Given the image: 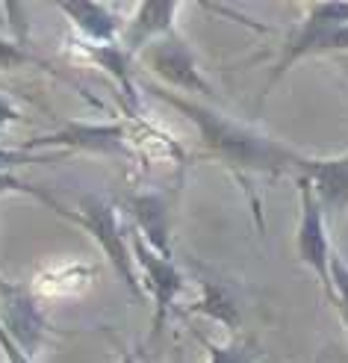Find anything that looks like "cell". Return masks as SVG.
<instances>
[{
  "instance_id": "cell-4",
  "label": "cell",
  "mask_w": 348,
  "mask_h": 363,
  "mask_svg": "<svg viewBox=\"0 0 348 363\" xmlns=\"http://www.w3.org/2000/svg\"><path fill=\"white\" fill-rule=\"evenodd\" d=\"M145 62H148V68L162 83L172 86V92L180 89V92H189V95H204V98L213 95V86L207 83L204 71H201L195 50L186 45V39L177 30L145 48Z\"/></svg>"
},
{
  "instance_id": "cell-2",
  "label": "cell",
  "mask_w": 348,
  "mask_h": 363,
  "mask_svg": "<svg viewBox=\"0 0 348 363\" xmlns=\"http://www.w3.org/2000/svg\"><path fill=\"white\" fill-rule=\"evenodd\" d=\"M337 50H348V4H307L304 21H301L298 33L284 45L278 62L269 71L263 92H269V89L304 57L337 53Z\"/></svg>"
},
{
  "instance_id": "cell-8",
  "label": "cell",
  "mask_w": 348,
  "mask_h": 363,
  "mask_svg": "<svg viewBox=\"0 0 348 363\" xmlns=\"http://www.w3.org/2000/svg\"><path fill=\"white\" fill-rule=\"evenodd\" d=\"M0 325L9 334V340L21 349L30 360L39 352L42 340L47 334V319L42 313L39 301L21 284H12L0 275Z\"/></svg>"
},
{
  "instance_id": "cell-17",
  "label": "cell",
  "mask_w": 348,
  "mask_h": 363,
  "mask_svg": "<svg viewBox=\"0 0 348 363\" xmlns=\"http://www.w3.org/2000/svg\"><path fill=\"white\" fill-rule=\"evenodd\" d=\"M6 192H21V195H30V198H35V201H42V204L53 207L57 213H60V207H62V204L53 201V198H50L47 192L33 189V186H27V184H24V180H18L12 172H4V169H0V195H6Z\"/></svg>"
},
{
  "instance_id": "cell-10",
  "label": "cell",
  "mask_w": 348,
  "mask_h": 363,
  "mask_svg": "<svg viewBox=\"0 0 348 363\" xmlns=\"http://www.w3.org/2000/svg\"><path fill=\"white\" fill-rule=\"evenodd\" d=\"M296 177H307L325 213L348 210V151L339 157L313 160L304 157Z\"/></svg>"
},
{
  "instance_id": "cell-13",
  "label": "cell",
  "mask_w": 348,
  "mask_h": 363,
  "mask_svg": "<svg viewBox=\"0 0 348 363\" xmlns=\"http://www.w3.org/2000/svg\"><path fill=\"white\" fill-rule=\"evenodd\" d=\"M83 53L86 57L101 65L103 71H109V77H113L121 89V98L127 104V110H136V104H139V95H136V83H133V74H130V57L121 50V45H86L83 42Z\"/></svg>"
},
{
  "instance_id": "cell-18",
  "label": "cell",
  "mask_w": 348,
  "mask_h": 363,
  "mask_svg": "<svg viewBox=\"0 0 348 363\" xmlns=\"http://www.w3.org/2000/svg\"><path fill=\"white\" fill-rule=\"evenodd\" d=\"M35 62V57L24 48V45H18V42H6V39H0V68H18V65H30Z\"/></svg>"
},
{
  "instance_id": "cell-19",
  "label": "cell",
  "mask_w": 348,
  "mask_h": 363,
  "mask_svg": "<svg viewBox=\"0 0 348 363\" xmlns=\"http://www.w3.org/2000/svg\"><path fill=\"white\" fill-rule=\"evenodd\" d=\"M0 349H4V354H6V360H9V363H30V357H27L21 349H18L12 340H9V334L4 331V325H0Z\"/></svg>"
},
{
  "instance_id": "cell-1",
  "label": "cell",
  "mask_w": 348,
  "mask_h": 363,
  "mask_svg": "<svg viewBox=\"0 0 348 363\" xmlns=\"http://www.w3.org/2000/svg\"><path fill=\"white\" fill-rule=\"evenodd\" d=\"M151 92L166 101L169 106H174L177 113L186 116L201 133V142L210 157H218L233 174H298L304 154L292 151L289 145H284L281 139H271L266 133H260L257 127L242 124L225 113L213 110V106L192 101L186 95H177L172 89L162 86H151Z\"/></svg>"
},
{
  "instance_id": "cell-5",
  "label": "cell",
  "mask_w": 348,
  "mask_h": 363,
  "mask_svg": "<svg viewBox=\"0 0 348 363\" xmlns=\"http://www.w3.org/2000/svg\"><path fill=\"white\" fill-rule=\"evenodd\" d=\"M130 254H133V263L142 269V281L148 286V293L154 298V322H151V337H157L162 331V325L169 319V311L174 307L177 296L186 289V278L183 272L177 269V263L172 257H162L157 254L151 245H145V240L133 230L130 237Z\"/></svg>"
},
{
  "instance_id": "cell-9",
  "label": "cell",
  "mask_w": 348,
  "mask_h": 363,
  "mask_svg": "<svg viewBox=\"0 0 348 363\" xmlns=\"http://www.w3.org/2000/svg\"><path fill=\"white\" fill-rule=\"evenodd\" d=\"M180 15V4H162V0H151V4H142L136 6V12L124 21V30H121V50L127 57H136L142 53L148 45H154L162 35L174 33V18Z\"/></svg>"
},
{
  "instance_id": "cell-16",
  "label": "cell",
  "mask_w": 348,
  "mask_h": 363,
  "mask_svg": "<svg viewBox=\"0 0 348 363\" xmlns=\"http://www.w3.org/2000/svg\"><path fill=\"white\" fill-rule=\"evenodd\" d=\"M331 301H337V311L348 328V260L342 254L331 257Z\"/></svg>"
},
{
  "instance_id": "cell-11",
  "label": "cell",
  "mask_w": 348,
  "mask_h": 363,
  "mask_svg": "<svg viewBox=\"0 0 348 363\" xmlns=\"http://www.w3.org/2000/svg\"><path fill=\"white\" fill-rule=\"evenodd\" d=\"M60 12L74 24L86 45H116L121 39L124 18L113 6L74 0V4H60Z\"/></svg>"
},
{
  "instance_id": "cell-6",
  "label": "cell",
  "mask_w": 348,
  "mask_h": 363,
  "mask_svg": "<svg viewBox=\"0 0 348 363\" xmlns=\"http://www.w3.org/2000/svg\"><path fill=\"white\" fill-rule=\"evenodd\" d=\"M298 184V201H301V222H298V257L301 263L319 278L325 296L331 298V240H327V222L319 198L310 186L307 177H296Z\"/></svg>"
},
{
  "instance_id": "cell-12",
  "label": "cell",
  "mask_w": 348,
  "mask_h": 363,
  "mask_svg": "<svg viewBox=\"0 0 348 363\" xmlns=\"http://www.w3.org/2000/svg\"><path fill=\"white\" fill-rule=\"evenodd\" d=\"M127 207L133 216V230L145 240V245H151L162 257H172V240H169V210L166 201L159 195L148 192V195H130L127 198Z\"/></svg>"
},
{
  "instance_id": "cell-15",
  "label": "cell",
  "mask_w": 348,
  "mask_h": 363,
  "mask_svg": "<svg viewBox=\"0 0 348 363\" xmlns=\"http://www.w3.org/2000/svg\"><path fill=\"white\" fill-rule=\"evenodd\" d=\"M198 342L207 349V363H254V346H248V342H240V340H233L228 342V346H218V342L207 340V337H201L198 334Z\"/></svg>"
},
{
  "instance_id": "cell-20",
  "label": "cell",
  "mask_w": 348,
  "mask_h": 363,
  "mask_svg": "<svg viewBox=\"0 0 348 363\" xmlns=\"http://www.w3.org/2000/svg\"><path fill=\"white\" fill-rule=\"evenodd\" d=\"M18 121V110H15V104L6 98V95H0V136H4V130L9 124Z\"/></svg>"
},
{
  "instance_id": "cell-14",
  "label": "cell",
  "mask_w": 348,
  "mask_h": 363,
  "mask_svg": "<svg viewBox=\"0 0 348 363\" xmlns=\"http://www.w3.org/2000/svg\"><path fill=\"white\" fill-rule=\"evenodd\" d=\"M192 311H198V313H207V316H213L215 322H222V325H228V328H240V316H236V307L225 298V293H218L215 286H207V296L201 298Z\"/></svg>"
},
{
  "instance_id": "cell-7",
  "label": "cell",
  "mask_w": 348,
  "mask_h": 363,
  "mask_svg": "<svg viewBox=\"0 0 348 363\" xmlns=\"http://www.w3.org/2000/svg\"><path fill=\"white\" fill-rule=\"evenodd\" d=\"M33 148H68V151H86V154H103V157H124L130 154V127L121 121H113V124L68 121L60 130L24 142V154Z\"/></svg>"
},
{
  "instance_id": "cell-21",
  "label": "cell",
  "mask_w": 348,
  "mask_h": 363,
  "mask_svg": "<svg viewBox=\"0 0 348 363\" xmlns=\"http://www.w3.org/2000/svg\"><path fill=\"white\" fill-rule=\"evenodd\" d=\"M121 363H136V357H133L130 352H124V357H121Z\"/></svg>"
},
{
  "instance_id": "cell-3",
  "label": "cell",
  "mask_w": 348,
  "mask_h": 363,
  "mask_svg": "<svg viewBox=\"0 0 348 363\" xmlns=\"http://www.w3.org/2000/svg\"><path fill=\"white\" fill-rule=\"evenodd\" d=\"M60 216H62V219L77 222L83 230H89L91 237H95V242L106 254L109 266L116 269V275L124 281L127 289H130V296L142 298V284H139V275H136L130 242H127V237H124V228L118 222L116 207L109 201H103V198L89 195V198H83V201H80L77 213H68L65 207H60Z\"/></svg>"
}]
</instances>
